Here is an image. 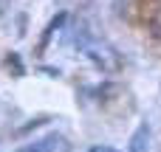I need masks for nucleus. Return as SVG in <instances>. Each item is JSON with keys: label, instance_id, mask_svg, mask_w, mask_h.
Returning a JSON list of instances; mask_svg holds the SVG:
<instances>
[{"label": "nucleus", "instance_id": "obj_4", "mask_svg": "<svg viewBox=\"0 0 161 152\" xmlns=\"http://www.w3.org/2000/svg\"><path fill=\"white\" fill-rule=\"evenodd\" d=\"M88 152H119L116 147H110V144H96V147H91Z\"/></svg>", "mask_w": 161, "mask_h": 152}, {"label": "nucleus", "instance_id": "obj_2", "mask_svg": "<svg viewBox=\"0 0 161 152\" xmlns=\"http://www.w3.org/2000/svg\"><path fill=\"white\" fill-rule=\"evenodd\" d=\"M62 149H68L65 147V138L57 135V133H51L45 138H37L34 144H25L23 149H17V152H62Z\"/></svg>", "mask_w": 161, "mask_h": 152}, {"label": "nucleus", "instance_id": "obj_1", "mask_svg": "<svg viewBox=\"0 0 161 152\" xmlns=\"http://www.w3.org/2000/svg\"><path fill=\"white\" fill-rule=\"evenodd\" d=\"M85 51H88V56H91L102 71H116V68L122 65L119 56H116V51L108 48V45H85Z\"/></svg>", "mask_w": 161, "mask_h": 152}, {"label": "nucleus", "instance_id": "obj_3", "mask_svg": "<svg viewBox=\"0 0 161 152\" xmlns=\"http://www.w3.org/2000/svg\"><path fill=\"white\" fill-rule=\"evenodd\" d=\"M127 152H150V127H147V121H142L133 130V135L127 141Z\"/></svg>", "mask_w": 161, "mask_h": 152}]
</instances>
